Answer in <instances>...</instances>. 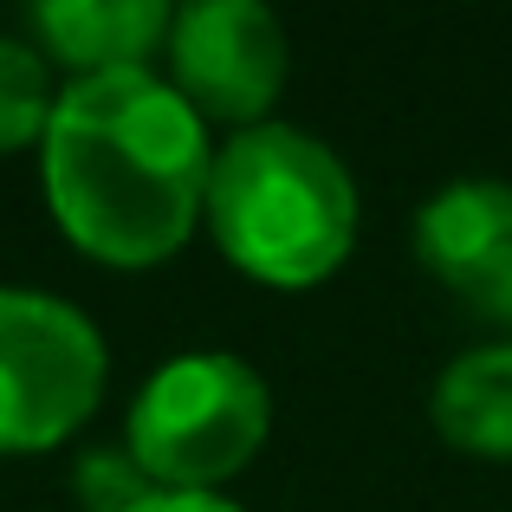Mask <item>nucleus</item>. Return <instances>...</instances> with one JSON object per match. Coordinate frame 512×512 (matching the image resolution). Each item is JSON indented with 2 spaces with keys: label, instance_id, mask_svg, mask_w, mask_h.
I'll return each instance as SVG.
<instances>
[{
  "label": "nucleus",
  "instance_id": "1",
  "mask_svg": "<svg viewBox=\"0 0 512 512\" xmlns=\"http://www.w3.org/2000/svg\"><path fill=\"white\" fill-rule=\"evenodd\" d=\"M214 143L163 72L72 78L39 137L46 208L78 253L104 266H163L208 208Z\"/></svg>",
  "mask_w": 512,
  "mask_h": 512
},
{
  "label": "nucleus",
  "instance_id": "2",
  "mask_svg": "<svg viewBox=\"0 0 512 512\" xmlns=\"http://www.w3.org/2000/svg\"><path fill=\"white\" fill-rule=\"evenodd\" d=\"M357 182L344 156L299 124H253L214 150L208 221L227 266L279 292L325 286L357 247Z\"/></svg>",
  "mask_w": 512,
  "mask_h": 512
},
{
  "label": "nucleus",
  "instance_id": "3",
  "mask_svg": "<svg viewBox=\"0 0 512 512\" xmlns=\"http://www.w3.org/2000/svg\"><path fill=\"white\" fill-rule=\"evenodd\" d=\"M273 435V389L234 350H182L137 389L124 448L163 493H221Z\"/></svg>",
  "mask_w": 512,
  "mask_h": 512
},
{
  "label": "nucleus",
  "instance_id": "4",
  "mask_svg": "<svg viewBox=\"0 0 512 512\" xmlns=\"http://www.w3.org/2000/svg\"><path fill=\"white\" fill-rule=\"evenodd\" d=\"M111 350L72 299L0 286V454H39L91 422Z\"/></svg>",
  "mask_w": 512,
  "mask_h": 512
},
{
  "label": "nucleus",
  "instance_id": "5",
  "mask_svg": "<svg viewBox=\"0 0 512 512\" xmlns=\"http://www.w3.org/2000/svg\"><path fill=\"white\" fill-rule=\"evenodd\" d=\"M169 85L201 111V124L253 130L279 104L292 72L286 26L260 0H195L169 20Z\"/></svg>",
  "mask_w": 512,
  "mask_h": 512
},
{
  "label": "nucleus",
  "instance_id": "6",
  "mask_svg": "<svg viewBox=\"0 0 512 512\" xmlns=\"http://www.w3.org/2000/svg\"><path fill=\"white\" fill-rule=\"evenodd\" d=\"M422 266L467 299L480 318L512 325V188L506 182H448L415 214Z\"/></svg>",
  "mask_w": 512,
  "mask_h": 512
},
{
  "label": "nucleus",
  "instance_id": "7",
  "mask_svg": "<svg viewBox=\"0 0 512 512\" xmlns=\"http://www.w3.org/2000/svg\"><path fill=\"white\" fill-rule=\"evenodd\" d=\"M169 20L163 0H39L33 39L46 65H65L72 78L150 72V52L169 46Z\"/></svg>",
  "mask_w": 512,
  "mask_h": 512
},
{
  "label": "nucleus",
  "instance_id": "8",
  "mask_svg": "<svg viewBox=\"0 0 512 512\" xmlns=\"http://www.w3.org/2000/svg\"><path fill=\"white\" fill-rule=\"evenodd\" d=\"M428 422L448 448L512 461V344H480L435 376Z\"/></svg>",
  "mask_w": 512,
  "mask_h": 512
},
{
  "label": "nucleus",
  "instance_id": "9",
  "mask_svg": "<svg viewBox=\"0 0 512 512\" xmlns=\"http://www.w3.org/2000/svg\"><path fill=\"white\" fill-rule=\"evenodd\" d=\"M52 104H59V85H52L46 52L33 39L0 33V156L46 137Z\"/></svg>",
  "mask_w": 512,
  "mask_h": 512
},
{
  "label": "nucleus",
  "instance_id": "10",
  "mask_svg": "<svg viewBox=\"0 0 512 512\" xmlns=\"http://www.w3.org/2000/svg\"><path fill=\"white\" fill-rule=\"evenodd\" d=\"M72 493H78L85 512H137L163 487L130 461V448H91V454H78V467H72Z\"/></svg>",
  "mask_w": 512,
  "mask_h": 512
},
{
  "label": "nucleus",
  "instance_id": "11",
  "mask_svg": "<svg viewBox=\"0 0 512 512\" xmlns=\"http://www.w3.org/2000/svg\"><path fill=\"white\" fill-rule=\"evenodd\" d=\"M137 512H247V506H234L227 493H156Z\"/></svg>",
  "mask_w": 512,
  "mask_h": 512
}]
</instances>
